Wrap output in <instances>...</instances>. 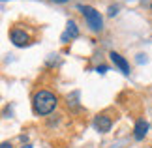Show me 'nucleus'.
Returning <instances> with one entry per match:
<instances>
[{
  "instance_id": "1",
  "label": "nucleus",
  "mask_w": 152,
  "mask_h": 148,
  "mask_svg": "<svg viewBox=\"0 0 152 148\" xmlns=\"http://www.w3.org/2000/svg\"><path fill=\"white\" fill-rule=\"evenodd\" d=\"M56 103H58L56 96L49 90H39V92L34 94V98H32V107L36 111V114H39V116L51 114V112L56 109Z\"/></svg>"
},
{
  "instance_id": "2",
  "label": "nucleus",
  "mask_w": 152,
  "mask_h": 148,
  "mask_svg": "<svg viewBox=\"0 0 152 148\" xmlns=\"http://www.w3.org/2000/svg\"><path fill=\"white\" fill-rule=\"evenodd\" d=\"M79 9H81V13H83L85 21H86V26H88L92 32H100L102 25H103V19H102L100 11H96L92 6H81Z\"/></svg>"
},
{
  "instance_id": "3",
  "label": "nucleus",
  "mask_w": 152,
  "mask_h": 148,
  "mask_svg": "<svg viewBox=\"0 0 152 148\" xmlns=\"http://www.w3.org/2000/svg\"><path fill=\"white\" fill-rule=\"evenodd\" d=\"M10 39L15 47H26L30 43V36H28L25 30H21V28H13V30L10 32Z\"/></svg>"
},
{
  "instance_id": "4",
  "label": "nucleus",
  "mask_w": 152,
  "mask_h": 148,
  "mask_svg": "<svg viewBox=\"0 0 152 148\" xmlns=\"http://www.w3.org/2000/svg\"><path fill=\"white\" fill-rule=\"evenodd\" d=\"M109 56H111V60H113V64H115V66L118 68L124 75L130 73V64H128V60H126V58L122 56V55H118V52H115V51H113V52H109Z\"/></svg>"
},
{
  "instance_id": "5",
  "label": "nucleus",
  "mask_w": 152,
  "mask_h": 148,
  "mask_svg": "<svg viewBox=\"0 0 152 148\" xmlns=\"http://www.w3.org/2000/svg\"><path fill=\"white\" fill-rule=\"evenodd\" d=\"M111 126H113V122H111V118L107 114H98L94 118V128L100 133H107L109 129H111Z\"/></svg>"
},
{
  "instance_id": "6",
  "label": "nucleus",
  "mask_w": 152,
  "mask_h": 148,
  "mask_svg": "<svg viewBox=\"0 0 152 148\" xmlns=\"http://www.w3.org/2000/svg\"><path fill=\"white\" fill-rule=\"evenodd\" d=\"M147 131H148V122L147 120H137L135 128H133V137H135L137 141H141V139H145Z\"/></svg>"
},
{
  "instance_id": "7",
  "label": "nucleus",
  "mask_w": 152,
  "mask_h": 148,
  "mask_svg": "<svg viewBox=\"0 0 152 148\" xmlns=\"http://www.w3.org/2000/svg\"><path fill=\"white\" fill-rule=\"evenodd\" d=\"M68 28H66V32L62 34V43H68V39H75L79 36V30H77V26H75V23L73 21H68V25H66Z\"/></svg>"
},
{
  "instance_id": "8",
  "label": "nucleus",
  "mask_w": 152,
  "mask_h": 148,
  "mask_svg": "<svg viewBox=\"0 0 152 148\" xmlns=\"http://www.w3.org/2000/svg\"><path fill=\"white\" fill-rule=\"evenodd\" d=\"M107 66H100V68H98V73H105V71H107Z\"/></svg>"
},
{
  "instance_id": "9",
  "label": "nucleus",
  "mask_w": 152,
  "mask_h": 148,
  "mask_svg": "<svg viewBox=\"0 0 152 148\" xmlns=\"http://www.w3.org/2000/svg\"><path fill=\"white\" fill-rule=\"evenodd\" d=\"M116 13V8H115V6H111V8H109V15H115Z\"/></svg>"
},
{
  "instance_id": "10",
  "label": "nucleus",
  "mask_w": 152,
  "mask_h": 148,
  "mask_svg": "<svg viewBox=\"0 0 152 148\" xmlns=\"http://www.w3.org/2000/svg\"><path fill=\"white\" fill-rule=\"evenodd\" d=\"M51 2H55V4H66L68 0H51Z\"/></svg>"
},
{
  "instance_id": "11",
  "label": "nucleus",
  "mask_w": 152,
  "mask_h": 148,
  "mask_svg": "<svg viewBox=\"0 0 152 148\" xmlns=\"http://www.w3.org/2000/svg\"><path fill=\"white\" fill-rule=\"evenodd\" d=\"M2 148H11V144L10 143H2Z\"/></svg>"
},
{
  "instance_id": "12",
  "label": "nucleus",
  "mask_w": 152,
  "mask_h": 148,
  "mask_svg": "<svg viewBox=\"0 0 152 148\" xmlns=\"http://www.w3.org/2000/svg\"><path fill=\"white\" fill-rule=\"evenodd\" d=\"M21 148H32V146H30V144H23Z\"/></svg>"
},
{
  "instance_id": "13",
  "label": "nucleus",
  "mask_w": 152,
  "mask_h": 148,
  "mask_svg": "<svg viewBox=\"0 0 152 148\" xmlns=\"http://www.w3.org/2000/svg\"><path fill=\"white\" fill-rule=\"evenodd\" d=\"M150 9H152V4H150Z\"/></svg>"
}]
</instances>
